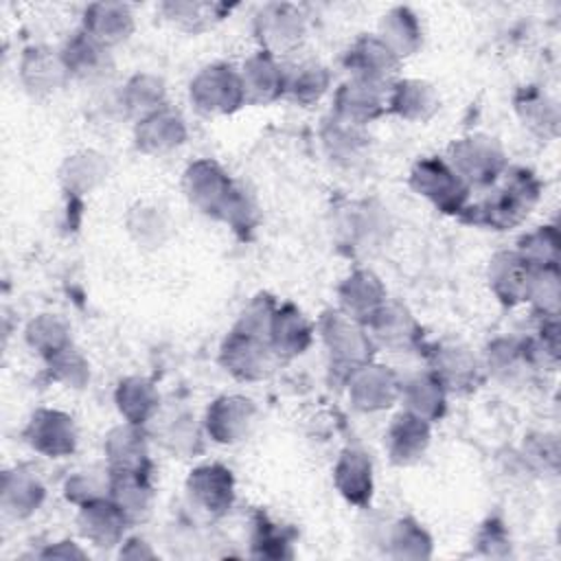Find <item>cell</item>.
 <instances>
[{
	"mask_svg": "<svg viewBox=\"0 0 561 561\" xmlns=\"http://www.w3.org/2000/svg\"><path fill=\"white\" fill-rule=\"evenodd\" d=\"M502 184L482 202L467 204L460 219L491 230H508L522 224L539 199L541 184L528 169H506Z\"/></svg>",
	"mask_w": 561,
	"mask_h": 561,
	"instance_id": "1",
	"label": "cell"
},
{
	"mask_svg": "<svg viewBox=\"0 0 561 561\" xmlns=\"http://www.w3.org/2000/svg\"><path fill=\"white\" fill-rule=\"evenodd\" d=\"M445 160L467 182L469 188L491 186L508 169L504 147L486 134H471L451 142Z\"/></svg>",
	"mask_w": 561,
	"mask_h": 561,
	"instance_id": "2",
	"label": "cell"
},
{
	"mask_svg": "<svg viewBox=\"0 0 561 561\" xmlns=\"http://www.w3.org/2000/svg\"><path fill=\"white\" fill-rule=\"evenodd\" d=\"M410 186L447 215H460L469 204L471 188L443 158H421L410 171Z\"/></svg>",
	"mask_w": 561,
	"mask_h": 561,
	"instance_id": "3",
	"label": "cell"
},
{
	"mask_svg": "<svg viewBox=\"0 0 561 561\" xmlns=\"http://www.w3.org/2000/svg\"><path fill=\"white\" fill-rule=\"evenodd\" d=\"M322 342L331 357V368L351 377L359 366L370 362L373 340L364 324L351 320L342 311H329L320 320Z\"/></svg>",
	"mask_w": 561,
	"mask_h": 561,
	"instance_id": "4",
	"label": "cell"
},
{
	"mask_svg": "<svg viewBox=\"0 0 561 561\" xmlns=\"http://www.w3.org/2000/svg\"><path fill=\"white\" fill-rule=\"evenodd\" d=\"M191 103L204 114H230L245 103L241 75L230 64L202 68L188 88Z\"/></svg>",
	"mask_w": 561,
	"mask_h": 561,
	"instance_id": "5",
	"label": "cell"
},
{
	"mask_svg": "<svg viewBox=\"0 0 561 561\" xmlns=\"http://www.w3.org/2000/svg\"><path fill=\"white\" fill-rule=\"evenodd\" d=\"M305 33V15L296 4L289 2H270L254 18V35L261 50L274 57L294 53L302 44Z\"/></svg>",
	"mask_w": 561,
	"mask_h": 561,
	"instance_id": "6",
	"label": "cell"
},
{
	"mask_svg": "<svg viewBox=\"0 0 561 561\" xmlns=\"http://www.w3.org/2000/svg\"><path fill=\"white\" fill-rule=\"evenodd\" d=\"M182 186H184L186 199L195 208H199L204 215L221 221V215H224L237 184L228 178V173L215 160L202 158L186 167Z\"/></svg>",
	"mask_w": 561,
	"mask_h": 561,
	"instance_id": "7",
	"label": "cell"
},
{
	"mask_svg": "<svg viewBox=\"0 0 561 561\" xmlns=\"http://www.w3.org/2000/svg\"><path fill=\"white\" fill-rule=\"evenodd\" d=\"M219 362L232 377L241 381H259L272 373L276 353L267 340L232 329L221 344Z\"/></svg>",
	"mask_w": 561,
	"mask_h": 561,
	"instance_id": "8",
	"label": "cell"
},
{
	"mask_svg": "<svg viewBox=\"0 0 561 561\" xmlns=\"http://www.w3.org/2000/svg\"><path fill=\"white\" fill-rule=\"evenodd\" d=\"M256 423V405L243 394H224L206 410V432L215 443L234 445L250 436Z\"/></svg>",
	"mask_w": 561,
	"mask_h": 561,
	"instance_id": "9",
	"label": "cell"
},
{
	"mask_svg": "<svg viewBox=\"0 0 561 561\" xmlns=\"http://www.w3.org/2000/svg\"><path fill=\"white\" fill-rule=\"evenodd\" d=\"M388 110V90L383 83L355 79L344 81L333 96V116L362 125L379 118Z\"/></svg>",
	"mask_w": 561,
	"mask_h": 561,
	"instance_id": "10",
	"label": "cell"
},
{
	"mask_svg": "<svg viewBox=\"0 0 561 561\" xmlns=\"http://www.w3.org/2000/svg\"><path fill=\"white\" fill-rule=\"evenodd\" d=\"M24 438L37 454L48 458H64L70 456L77 447V427L70 414L42 408L33 412L24 430Z\"/></svg>",
	"mask_w": 561,
	"mask_h": 561,
	"instance_id": "11",
	"label": "cell"
},
{
	"mask_svg": "<svg viewBox=\"0 0 561 561\" xmlns=\"http://www.w3.org/2000/svg\"><path fill=\"white\" fill-rule=\"evenodd\" d=\"M430 373L447 392H471L482 381L478 357L462 344H436L430 351Z\"/></svg>",
	"mask_w": 561,
	"mask_h": 561,
	"instance_id": "12",
	"label": "cell"
},
{
	"mask_svg": "<svg viewBox=\"0 0 561 561\" xmlns=\"http://www.w3.org/2000/svg\"><path fill=\"white\" fill-rule=\"evenodd\" d=\"M401 381L397 375L379 364H364L348 377L351 403L362 412H379L399 399Z\"/></svg>",
	"mask_w": 561,
	"mask_h": 561,
	"instance_id": "13",
	"label": "cell"
},
{
	"mask_svg": "<svg viewBox=\"0 0 561 561\" xmlns=\"http://www.w3.org/2000/svg\"><path fill=\"white\" fill-rule=\"evenodd\" d=\"M191 502L208 515H224L234 502V480L230 469L210 462L195 467L186 480Z\"/></svg>",
	"mask_w": 561,
	"mask_h": 561,
	"instance_id": "14",
	"label": "cell"
},
{
	"mask_svg": "<svg viewBox=\"0 0 561 561\" xmlns=\"http://www.w3.org/2000/svg\"><path fill=\"white\" fill-rule=\"evenodd\" d=\"M344 66L355 79L388 85L390 77L399 70L401 59L386 42L379 39V35H362L346 50Z\"/></svg>",
	"mask_w": 561,
	"mask_h": 561,
	"instance_id": "15",
	"label": "cell"
},
{
	"mask_svg": "<svg viewBox=\"0 0 561 561\" xmlns=\"http://www.w3.org/2000/svg\"><path fill=\"white\" fill-rule=\"evenodd\" d=\"M70 79L61 50L48 46H28L20 59V81L31 94H53Z\"/></svg>",
	"mask_w": 561,
	"mask_h": 561,
	"instance_id": "16",
	"label": "cell"
},
{
	"mask_svg": "<svg viewBox=\"0 0 561 561\" xmlns=\"http://www.w3.org/2000/svg\"><path fill=\"white\" fill-rule=\"evenodd\" d=\"M364 329L373 344L386 346L390 351L412 348L421 337V327L412 313L397 302H383L366 322Z\"/></svg>",
	"mask_w": 561,
	"mask_h": 561,
	"instance_id": "17",
	"label": "cell"
},
{
	"mask_svg": "<svg viewBox=\"0 0 561 561\" xmlns=\"http://www.w3.org/2000/svg\"><path fill=\"white\" fill-rule=\"evenodd\" d=\"M136 147L149 156H162L186 140V123L180 112L162 105L136 123L134 129Z\"/></svg>",
	"mask_w": 561,
	"mask_h": 561,
	"instance_id": "18",
	"label": "cell"
},
{
	"mask_svg": "<svg viewBox=\"0 0 561 561\" xmlns=\"http://www.w3.org/2000/svg\"><path fill=\"white\" fill-rule=\"evenodd\" d=\"M239 75L245 103L265 105L285 96V68L278 64L274 55L265 50L250 55L243 61Z\"/></svg>",
	"mask_w": 561,
	"mask_h": 561,
	"instance_id": "19",
	"label": "cell"
},
{
	"mask_svg": "<svg viewBox=\"0 0 561 561\" xmlns=\"http://www.w3.org/2000/svg\"><path fill=\"white\" fill-rule=\"evenodd\" d=\"M489 285L500 302L513 307L528 300L533 267L517 254V250H502L489 261Z\"/></svg>",
	"mask_w": 561,
	"mask_h": 561,
	"instance_id": "20",
	"label": "cell"
},
{
	"mask_svg": "<svg viewBox=\"0 0 561 561\" xmlns=\"http://www.w3.org/2000/svg\"><path fill=\"white\" fill-rule=\"evenodd\" d=\"M430 421L403 410L392 419L383 445L394 465L408 467L423 458L430 447Z\"/></svg>",
	"mask_w": 561,
	"mask_h": 561,
	"instance_id": "21",
	"label": "cell"
},
{
	"mask_svg": "<svg viewBox=\"0 0 561 561\" xmlns=\"http://www.w3.org/2000/svg\"><path fill=\"white\" fill-rule=\"evenodd\" d=\"M127 524H129L127 517L110 500V495L81 504L79 515H77V526H79L81 537L88 539L90 543H94L96 548L116 546L123 539Z\"/></svg>",
	"mask_w": 561,
	"mask_h": 561,
	"instance_id": "22",
	"label": "cell"
},
{
	"mask_svg": "<svg viewBox=\"0 0 561 561\" xmlns=\"http://www.w3.org/2000/svg\"><path fill=\"white\" fill-rule=\"evenodd\" d=\"M337 296L340 311L351 320L364 324L386 302V287L375 272L355 270L342 280Z\"/></svg>",
	"mask_w": 561,
	"mask_h": 561,
	"instance_id": "23",
	"label": "cell"
},
{
	"mask_svg": "<svg viewBox=\"0 0 561 561\" xmlns=\"http://www.w3.org/2000/svg\"><path fill=\"white\" fill-rule=\"evenodd\" d=\"M81 28L99 44L112 48L134 33L136 22L131 7L125 2H92L83 11Z\"/></svg>",
	"mask_w": 561,
	"mask_h": 561,
	"instance_id": "24",
	"label": "cell"
},
{
	"mask_svg": "<svg viewBox=\"0 0 561 561\" xmlns=\"http://www.w3.org/2000/svg\"><path fill=\"white\" fill-rule=\"evenodd\" d=\"M440 107L438 92L423 79H401L388 90V110L403 121L425 123Z\"/></svg>",
	"mask_w": 561,
	"mask_h": 561,
	"instance_id": "25",
	"label": "cell"
},
{
	"mask_svg": "<svg viewBox=\"0 0 561 561\" xmlns=\"http://www.w3.org/2000/svg\"><path fill=\"white\" fill-rule=\"evenodd\" d=\"M61 57L68 66L70 77H79L83 81L103 79L107 72H112L110 48L99 44L83 28L70 35V39L61 48Z\"/></svg>",
	"mask_w": 561,
	"mask_h": 561,
	"instance_id": "26",
	"label": "cell"
},
{
	"mask_svg": "<svg viewBox=\"0 0 561 561\" xmlns=\"http://www.w3.org/2000/svg\"><path fill=\"white\" fill-rule=\"evenodd\" d=\"M311 340L313 327L298 307L287 302L276 309L270 329V346L276 353V357L302 355L309 348Z\"/></svg>",
	"mask_w": 561,
	"mask_h": 561,
	"instance_id": "27",
	"label": "cell"
},
{
	"mask_svg": "<svg viewBox=\"0 0 561 561\" xmlns=\"http://www.w3.org/2000/svg\"><path fill=\"white\" fill-rule=\"evenodd\" d=\"M333 482L337 491L353 504L364 506L373 495V462L370 458L355 447H348L340 454L333 467Z\"/></svg>",
	"mask_w": 561,
	"mask_h": 561,
	"instance_id": "28",
	"label": "cell"
},
{
	"mask_svg": "<svg viewBox=\"0 0 561 561\" xmlns=\"http://www.w3.org/2000/svg\"><path fill=\"white\" fill-rule=\"evenodd\" d=\"M140 425L127 423L114 427L105 438V456L110 462V471H136L147 473L149 454Z\"/></svg>",
	"mask_w": 561,
	"mask_h": 561,
	"instance_id": "29",
	"label": "cell"
},
{
	"mask_svg": "<svg viewBox=\"0 0 561 561\" xmlns=\"http://www.w3.org/2000/svg\"><path fill=\"white\" fill-rule=\"evenodd\" d=\"M399 399L403 401L408 412H412L430 423L438 421L447 408V390L430 370L405 379L401 383Z\"/></svg>",
	"mask_w": 561,
	"mask_h": 561,
	"instance_id": "30",
	"label": "cell"
},
{
	"mask_svg": "<svg viewBox=\"0 0 561 561\" xmlns=\"http://www.w3.org/2000/svg\"><path fill=\"white\" fill-rule=\"evenodd\" d=\"M110 500L123 511L127 522H142L151 511V486L147 473L110 471Z\"/></svg>",
	"mask_w": 561,
	"mask_h": 561,
	"instance_id": "31",
	"label": "cell"
},
{
	"mask_svg": "<svg viewBox=\"0 0 561 561\" xmlns=\"http://www.w3.org/2000/svg\"><path fill=\"white\" fill-rule=\"evenodd\" d=\"M46 491L42 480L26 467L4 471L2 478V508L11 517H28L44 500Z\"/></svg>",
	"mask_w": 561,
	"mask_h": 561,
	"instance_id": "32",
	"label": "cell"
},
{
	"mask_svg": "<svg viewBox=\"0 0 561 561\" xmlns=\"http://www.w3.org/2000/svg\"><path fill=\"white\" fill-rule=\"evenodd\" d=\"M379 39L386 42L399 59L414 55L423 46L419 15L410 7H392L379 20Z\"/></svg>",
	"mask_w": 561,
	"mask_h": 561,
	"instance_id": "33",
	"label": "cell"
},
{
	"mask_svg": "<svg viewBox=\"0 0 561 561\" xmlns=\"http://www.w3.org/2000/svg\"><path fill=\"white\" fill-rule=\"evenodd\" d=\"M515 112L524 127L541 138L557 136L559 129V107L557 103L539 88L528 85L515 94Z\"/></svg>",
	"mask_w": 561,
	"mask_h": 561,
	"instance_id": "34",
	"label": "cell"
},
{
	"mask_svg": "<svg viewBox=\"0 0 561 561\" xmlns=\"http://www.w3.org/2000/svg\"><path fill=\"white\" fill-rule=\"evenodd\" d=\"M116 408L127 423L145 425L151 421L160 405V394L145 377H127L116 388Z\"/></svg>",
	"mask_w": 561,
	"mask_h": 561,
	"instance_id": "35",
	"label": "cell"
},
{
	"mask_svg": "<svg viewBox=\"0 0 561 561\" xmlns=\"http://www.w3.org/2000/svg\"><path fill=\"white\" fill-rule=\"evenodd\" d=\"M320 138H322V145H324L327 153L335 162H344V164H351V162L359 160L362 153L368 147V136H366L362 125L342 121L333 114L329 118H324V125L320 129Z\"/></svg>",
	"mask_w": 561,
	"mask_h": 561,
	"instance_id": "36",
	"label": "cell"
},
{
	"mask_svg": "<svg viewBox=\"0 0 561 561\" xmlns=\"http://www.w3.org/2000/svg\"><path fill=\"white\" fill-rule=\"evenodd\" d=\"M105 178H107V160L92 149L68 156L59 169L61 186L72 195L90 193Z\"/></svg>",
	"mask_w": 561,
	"mask_h": 561,
	"instance_id": "37",
	"label": "cell"
},
{
	"mask_svg": "<svg viewBox=\"0 0 561 561\" xmlns=\"http://www.w3.org/2000/svg\"><path fill=\"white\" fill-rule=\"evenodd\" d=\"M331 85L329 70L318 61H300L285 70V96L298 105H313Z\"/></svg>",
	"mask_w": 561,
	"mask_h": 561,
	"instance_id": "38",
	"label": "cell"
},
{
	"mask_svg": "<svg viewBox=\"0 0 561 561\" xmlns=\"http://www.w3.org/2000/svg\"><path fill=\"white\" fill-rule=\"evenodd\" d=\"M486 368L502 381H515L524 377L528 368H535L528 342L515 337H500L486 348Z\"/></svg>",
	"mask_w": 561,
	"mask_h": 561,
	"instance_id": "39",
	"label": "cell"
},
{
	"mask_svg": "<svg viewBox=\"0 0 561 561\" xmlns=\"http://www.w3.org/2000/svg\"><path fill=\"white\" fill-rule=\"evenodd\" d=\"M164 96H167V90L160 77L149 72H138L125 83L121 92V105L125 107L127 114L140 121L147 114L160 110L164 105Z\"/></svg>",
	"mask_w": 561,
	"mask_h": 561,
	"instance_id": "40",
	"label": "cell"
},
{
	"mask_svg": "<svg viewBox=\"0 0 561 561\" xmlns=\"http://www.w3.org/2000/svg\"><path fill=\"white\" fill-rule=\"evenodd\" d=\"M162 15L186 33H199L213 26L224 18V7L215 2H195V0H169L160 4Z\"/></svg>",
	"mask_w": 561,
	"mask_h": 561,
	"instance_id": "41",
	"label": "cell"
},
{
	"mask_svg": "<svg viewBox=\"0 0 561 561\" xmlns=\"http://www.w3.org/2000/svg\"><path fill=\"white\" fill-rule=\"evenodd\" d=\"M127 230L136 239V243L145 248H160L169 232V217L167 213L156 204H136L127 215Z\"/></svg>",
	"mask_w": 561,
	"mask_h": 561,
	"instance_id": "42",
	"label": "cell"
},
{
	"mask_svg": "<svg viewBox=\"0 0 561 561\" xmlns=\"http://www.w3.org/2000/svg\"><path fill=\"white\" fill-rule=\"evenodd\" d=\"M26 342L46 362L50 357H55L57 353H61L64 348L72 346L68 324L53 313H42L28 322Z\"/></svg>",
	"mask_w": 561,
	"mask_h": 561,
	"instance_id": "43",
	"label": "cell"
},
{
	"mask_svg": "<svg viewBox=\"0 0 561 561\" xmlns=\"http://www.w3.org/2000/svg\"><path fill=\"white\" fill-rule=\"evenodd\" d=\"M517 254L530 267L559 265V230H557V226H539L537 230L524 234L517 243Z\"/></svg>",
	"mask_w": 561,
	"mask_h": 561,
	"instance_id": "44",
	"label": "cell"
},
{
	"mask_svg": "<svg viewBox=\"0 0 561 561\" xmlns=\"http://www.w3.org/2000/svg\"><path fill=\"white\" fill-rule=\"evenodd\" d=\"M390 546L397 559H423L430 557L432 539L414 519H399L390 533Z\"/></svg>",
	"mask_w": 561,
	"mask_h": 561,
	"instance_id": "45",
	"label": "cell"
},
{
	"mask_svg": "<svg viewBox=\"0 0 561 561\" xmlns=\"http://www.w3.org/2000/svg\"><path fill=\"white\" fill-rule=\"evenodd\" d=\"M528 302H533L543 318L559 313V265L533 267Z\"/></svg>",
	"mask_w": 561,
	"mask_h": 561,
	"instance_id": "46",
	"label": "cell"
},
{
	"mask_svg": "<svg viewBox=\"0 0 561 561\" xmlns=\"http://www.w3.org/2000/svg\"><path fill=\"white\" fill-rule=\"evenodd\" d=\"M276 302L270 294H259L256 298H252V302L241 311L234 329L241 333H250L256 337H263L270 342V329H272V320L276 313Z\"/></svg>",
	"mask_w": 561,
	"mask_h": 561,
	"instance_id": "47",
	"label": "cell"
},
{
	"mask_svg": "<svg viewBox=\"0 0 561 561\" xmlns=\"http://www.w3.org/2000/svg\"><path fill=\"white\" fill-rule=\"evenodd\" d=\"M48 368L57 381H61L70 388H83L85 381L90 379V366H88L85 357L72 346H68L61 353H57L55 357H50Z\"/></svg>",
	"mask_w": 561,
	"mask_h": 561,
	"instance_id": "48",
	"label": "cell"
},
{
	"mask_svg": "<svg viewBox=\"0 0 561 561\" xmlns=\"http://www.w3.org/2000/svg\"><path fill=\"white\" fill-rule=\"evenodd\" d=\"M256 219H259V213H256V204H254L252 195L243 186L237 184L230 195V202L221 215V221H226L234 232H241L245 237L250 230H254Z\"/></svg>",
	"mask_w": 561,
	"mask_h": 561,
	"instance_id": "49",
	"label": "cell"
},
{
	"mask_svg": "<svg viewBox=\"0 0 561 561\" xmlns=\"http://www.w3.org/2000/svg\"><path fill=\"white\" fill-rule=\"evenodd\" d=\"M107 489H110V473L105 478H99L92 471H79L77 476L68 478V482L64 486V493L70 502L81 506V504L92 502L96 497H105Z\"/></svg>",
	"mask_w": 561,
	"mask_h": 561,
	"instance_id": "50",
	"label": "cell"
},
{
	"mask_svg": "<svg viewBox=\"0 0 561 561\" xmlns=\"http://www.w3.org/2000/svg\"><path fill=\"white\" fill-rule=\"evenodd\" d=\"M164 443L175 454H195V447L199 443V432L191 423V419L178 416L173 423H169L164 432Z\"/></svg>",
	"mask_w": 561,
	"mask_h": 561,
	"instance_id": "51",
	"label": "cell"
},
{
	"mask_svg": "<svg viewBox=\"0 0 561 561\" xmlns=\"http://www.w3.org/2000/svg\"><path fill=\"white\" fill-rule=\"evenodd\" d=\"M526 456H528L533 462L541 465L543 469L557 471V460H559L557 438H554V436H548V434H541V436H535V438L530 436Z\"/></svg>",
	"mask_w": 561,
	"mask_h": 561,
	"instance_id": "52",
	"label": "cell"
},
{
	"mask_svg": "<svg viewBox=\"0 0 561 561\" xmlns=\"http://www.w3.org/2000/svg\"><path fill=\"white\" fill-rule=\"evenodd\" d=\"M254 546L261 548L259 550L261 557H285L287 552H283V546H289V543H287V537L283 535V530H278L276 524L261 522L256 526Z\"/></svg>",
	"mask_w": 561,
	"mask_h": 561,
	"instance_id": "53",
	"label": "cell"
},
{
	"mask_svg": "<svg viewBox=\"0 0 561 561\" xmlns=\"http://www.w3.org/2000/svg\"><path fill=\"white\" fill-rule=\"evenodd\" d=\"M478 543L486 548V550H484L486 554L495 557V554H497V552H495V546H504V548H506L508 537H506V533H504L502 524H500V522H495V519H491V522L480 530V535H478Z\"/></svg>",
	"mask_w": 561,
	"mask_h": 561,
	"instance_id": "54",
	"label": "cell"
}]
</instances>
